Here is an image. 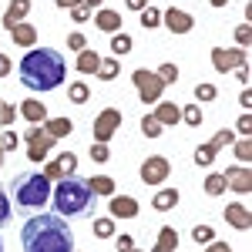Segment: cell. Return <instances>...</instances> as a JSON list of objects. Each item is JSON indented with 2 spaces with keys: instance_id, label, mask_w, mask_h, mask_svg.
<instances>
[{
  "instance_id": "obj_1",
  "label": "cell",
  "mask_w": 252,
  "mask_h": 252,
  "mask_svg": "<svg viewBox=\"0 0 252 252\" xmlns=\"http://www.w3.org/2000/svg\"><path fill=\"white\" fill-rule=\"evenodd\" d=\"M17 71H20V84L31 88V91H54V88L64 84V74H67L64 58L58 51H51V47L27 51L24 61L17 64Z\"/></svg>"
},
{
  "instance_id": "obj_2",
  "label": "cell",
  "mask_w": 252,
  "mask_h": 252,
  "mask_svg": "<svg viewBox=\"0 0 252 252\" xmlns=\"http://www.w3.org/2000/svg\"><path fill=\"white\" fill-rule=\"evenodd\" d=\"M24 252H74V235L61 215H34L24 225Z\"/></svg>"
},
{
  "instance_id": "obj_3",
  "label": "cell",
  "mask_w": 252,
  "mask_h": 252,
  "mask_svg": "<svg viewBox=\"0 0 252 252\" xmlns=\"http://www.w3.org/2000/svg\"><path fill=\"white\" fill-rule=\"evenodd\" d=\"M91 205V189H88V178H81L78 172L64 175L54 189V209L61 219H81Z\"/></svg>"
},
{
  "instance_id": "obj_4",
  "label": "cell",
  "mask_w": 252,
  "mask_h": 252,
  "mask_svg": "<svg viewBox=\"0 0 252 252\" xmlns=\"http://www.w3.org/2000/svg\"><path fill=\"white\" fill-rule=\"evenodd\" d=\"M10 192H14L20 209H44L51 198V182L40 172H20L10 182Z\"/></svg>"
},
{
  "instance_id": "obj_5",
  "label": "cell",
  "mask_w": 252,
  "mask_h": 252,
  "mask_svg": "<svg viewBox=\"0 0 252 252\" xmlns=\"http://www.w3.org/2000/svg\"><path fill=\"white\" fill-rule=\"evenodd\" d=\"M138 88V101H145V104H152V101H161V91H165V84L158 78L155 71H148V67H138L135 74H131Z\"/></svg>"
},
{
  "instance_id": "obj_6",
  "label": "cell",
  "mask_w": 252,
  "mask_h": 252,
  "mask_svg": "<svg viewBox=\"0 0 252 252\" xmlns=\"http://www.w3.org/2000/svg\"><path fill=\"white\" fill-rule=\"evenodd\" d=\"M235 135H232V128H222V131H215L212 141H205V145H198L195 148V165H212L215 155L225 148V145H232Z\"/></svg>"
},
{
  "instance_id": "obj_7",
  "label": "cell",
  "mask_w": 252,
  "mask_h": 252,
  "mask_svg": "<svg viewBox=\"0 0 252 252\" xmlns=\"http://www.w3.org/2000/svg\"><path fill=\"white\" fill-rule=\"evenodd\" d=\"M141 182L145 185H161V182H168V175H172V161L165 155H152L141 161Z\"/></svg>"
},
{
  "instance_id": "obj_8",
  "label": "cell",
  "mask_w": 252,
  "mask_h": 252,
  "mask_svg": "<svg viewBox=\"0 0 252 252\" xmlns=\"http://www.w3.org/2000/svg\"><path fill=\"white\" fill-rule=\"evenodd\" d=\"M212 64L219 74H232L239 64H246V47H212Z\"/></svg>"
},
{
  "instance_id": "obj_9",
  "label": "cell",
  "mask_w": 252,
  "mask_h": 252,
  "mask_svg": "<svg viewBox=\"0 0 252 252\" xmlns=\"http://www.w3.org/2000/svg\"><path fill=\"white\" fill-rule=\"evenodd\" d=\"M118 128H121V111H118V108H104V111L94 118V141L108 145V141L115 138Z\"/></svg>"
},
{
  "instance_id": "obj_10",
  "label": "cell",
  "mask_w": 252,
  "mask_h": 252,
  "mask_svg": "<svg viewBox=\"0 0 252 252\" xmlns=\"http://www.w3.org/2000/svg\"><path fill=\"white\" fill-rule=\"evenodd\" d=\"M222 178H225V189H232V192H239V195H246V192H252V172L246 168V165H229L225 172H222Z\"/></svg>"
},
{
  "instance_id": "obj_11",
  "label": "cell",
  "mask_w": 252,
  "mask_h": 252,
  "mask_svg": "<svg viewBox=\"0 0 252 252\" xmlns=\"http://www.w3.org/2000/svg\"><path fill=\"white\" fill-rule=\"evenodd\" d=\"M161 24L172 31V34H189L195 27L192 14H185V10H178V7H168V10H161Z\"/></svg>"
},
{
  "instance_id": "obj_12",
  "label": "cell",
  "mask_w": 252,
  "mask_h": 252,
  "mask_svg": "<svg viewBox=\"0 0 252 252\" xmlns=\"http://www.w3.org/2000/svg\"><path fill=\"white\" fill-rule=\"evenodd\" d=\"M225 222L232 225V229H239V232H249L252 229V212L249 205H242V202H232V205H225Z\"/></svg>"
},
{
  "instance_id": "obj_13",
  "label": "cell",
  "mask_w": 252,
  "mask_h": 252,
  "mask_svg": "<svg viewBox=\"0 0 252 252\" xmlns=\"http://www.w3.org/2000/svg\"><path fill=\"white\" fill-rule=\"evenodd\" d=\"M91 24H97V31H104V34H118L121 31V14L108 10V7H97V10H91Z\"/></svg>"
},
{
  "instance_id": "obj_14",
  "label": "cell",
  "mask_w": 252,
  "mask_h": 252,
  "mask_svg": "<svg viewBox=\"0 0 252 252\" xmlns=\"http://www.w3.org/2000/svg\"><path fill=\"white\" fill-rule=\"evenodd\" d=\"M54 145H58V138H51L44 131V135H37L34 141H27V158H31V161H44V158L54 152Z\"/></svg>"
},
{
  "instance_id": "obj_15",
  "label": "cell",
  "mask_w": 252,
  "mask_h": 252,
  "mask_svg": "<svg viewBox=\"0 0 252 252\" xmlns=\"http://www.w3.org/2000/svg\"><path fill=\"white\" fill-rule=\"evenodd\" d=\"M111 219H135L138 215V202L131 195H111V205H108Z\"/></svg>"
},
{
  "instance_id": "obj_16",
  "label": "cell",
  "mask_w": 252,
  "mask_h": 252,
  "mask_svg": "<svg viewBox=\"0 0 252 252\" xmlns=\"http://www.w3.org/2000/svg\"><path fill=\"white\" fill-rule=\"evenodd\" d=\"M27 14H31V0H10V7H7V14H3V27L14 31Z\"/></svg>"
},
{
  "instance_id": "obj_17",
  "label": "cell",
  "mask_w": 252,
  "mask_h": 252,
  "mask_svg": "<svg viewBox=\"0 0 252 252\" xmlns=\"http://www.w3.org/2000/svg\"><path fill=\"white\" fill-rule=\"evenodd\" d=\"M20 115L27 118L31 125H44V121H47V104H44V101H34V97H27V101H20Z\"/></svg>"
},
{
  "instance_id": "obj_18",
  "label": "cell",
  "mask_w": 252,
  "mask_h": 252,
  "mask_svg": "<svg viewBox=\"0 0 252 252\" xmlns=\"http://www.w3.org/2000/svg\"><path fill=\"white\" fill-rule=\"evenodd\" d=\"M155 121L161 125V128H172V125H178V121H182V111H178V104H172V101H158Z\"/></svg>"
},
{
  "instance_id": "obj_19",
  "label": "cell",
  "mask_w": 252,
  "mask_h": 252,
  "mask_svg": "<svg viewBox=\"0 0 252 252\" xmlns=\"http://www.w3.org/2000/svg\"><path fill=\"white\" fill-rule=\"evenodd\" d=\"M10 37H14L17 47H34V44H37V27H34V24H27V20H20L17 27L10 31Z\"/></svg>"
},
{
  "instance_id": "obj_20",
  "label": "cell",
  "mask_w": 252,
  "mask_h": 252,
  "mask_svg": "<svg viewBox=\"0 0 252 252\" xmlns=\"http://www.w3.org/2000/svg\"><path fill=\"white\" fill-rule=\"evenodd\" d=\"M152 252H178V229L161 225L158 229V242L152 246Z\"/></svg>"
},
{
  "instance_id": "obj_21",
  "label": "cell",
  "mask_w": 252,
  "mask_h": 252,
  "mask_svg": "<svg viewBox=\"0 0 252 252\" xmlns=\"http://www.w3.org/2000/svg\"><path fill=\"white\" fill-rule=\"evenodd\" d=\"M178 198H182L178 189H161V192L152 198V209H155V212H172V209H178Z\"/></svg>"
},
{
  "instance_id": "obj_22",
  "label": "cell",
  "mask_w": 252,
  "mask_h": 252,
  "mask_svg": "<svg viewBox=\"0 0 252 252\" xmlns=\"http://www.w3.org/2000/svg\"><path fill=\"white\" fill-rule=\"evenodd\" d=\"M44 131L51 138H67L74 131V121H71V118H47V121H44Z\"/></svg>"
},
{
  "instance_id": "obj_23",
  "label": "cell",
  "mask_w": 252,
  "mask_h": 252,
  "mask_svg": "<svg viewBox=\"0 0 252 252\" xmlns=\"http://www.w3.org/2000/svg\"><path fill=\"white\" fill-rule=\"evenodd\" d=\"M97 64H101V54L91 51V47H84L78 54V71L81 74H97Z\"/></svg>"
},
{
  "instance_id": "obj_24",
  "label": "cell",
  "mask_w": 252,
  "mask_h": 252,
  "mask_svg": "<svg viewBox=\"0 0 252 252\" xmlns=\"http://www.w3.org/2000/svg\"><path fill=\"white\" fill-rule=\"evenodd\" d=\"M88 189H91V195H115V178L111 175H94V178H88Z\"/></svg>"
},
{
  "instance_id": "obj_25",
  "label": "cell",
  "mask_w": 252,
  "mask_h": 252,
  "mask_svg": "<svg viewBox=\"0 0 252 252\" xmlns=\"http://www.w3.org/2000/svg\"><path fill=\"white\" fill-rule=\"evenodd\" d=\"M131 47H135V44H131L128 34H121V31L111 34V54H115V58H128V54H131Z\"/></svg>"
},
{
  "instance_id": "obj_26",
  "label": "cell",
  "mask_w": 252,
  "mask_h": 252,
  "mask_svg": "<svg viewBox=\"0 0 252 252\" xmlns=\"http://www.w3.org/2000/svg\"><path fill=\"white\" fill-rule=\"evenodd\" d=\"M54 165L61 168V178H64V175H74L78 172V155H74V152H61V155L54 158Z\"/></svg>"
},
{
  "instance_id": "obj_27",
  "label": "cell",
  "mask_w": 252,
  "mask_h": 252,
  "mask_svg": "<svg viewBox=\"0 0 252 252\" xmlns=\"http://www.w3.org/2000/svg\"><path fill=\"white\" fill-rule=\"evenodd\" d=\"M118 74H121L118 58H101V64H97V78H101V81H115Z\"/></svg>"
},
{
  "instance_id": "obj_28",
  "label": "cell",
  "mask_w": 252,
  "mask_h": 252,
  "mask_svg": "<svg viewBox=\"0 0 252 252\" xmlns=\"http://www.w3.org/2000/svg\"><path fill=\"white\" fill-rule=\"evenodd\" d=\"M205 195H222L225 192V178H222V172H212V175H205Z\"/></svg>"
},
{
  "instance_id": "obj_29",
  "label": "cell",
  "mask_w": 252,
  "mask_h": 252,
  "mask_svg": "<svg viewBox=\"0 0 252 252\" xmlns=\"http://www.w3.org/2000/svg\"><path fill=\"white\" fill-rule=\"evenodd\" d=\"M141 27H145V31H155V27H161V10H155V7H145V10H141Z\"/></svg>"
},
{
  "instance_id": "obj_30",
  "label": "cell",
  "mask_w": 252,
  "mask_h": 252,
  "mask_svg": "<svg viewBox=\"0 0 252 252\" xmlns=\"http://www.w3.org/2000/svg\"><path fill=\"white\" fill-rule=\"evenodd\" d=\"M182 121H185L189 128H198V125H202V108H198V104H185V108H182Z\"/></svg>"
},
{
  "instance_id": "obj_31",
  "label": "cell",
  "mask_w": 252,
  "mask_h": 252,
  "mask_svg": "<svg viewBox=\"0 0 252 252\" xmlns=\"http://www.w3.org/2000/svg\"><path fill=\"white\" fill-rule=\"evenodd\" d=\"M161 131H165V128L155 121V115H145V118H141V135H145V138H161Z\"/></svg>"
},
{
  "instance_id": "obj_32",
  "label": "cell",
  "mask_w": 252,
  "mask_h": 252,
  "mask_svg": "<svg viewBox=\"0 0 252 252\" xmlns=\"http://www.w3.org/2000/svg\"><path fill=\"white\" fill-rule=\"evenodd\" d=\"M94 235H97V239H108V235H115V219H111V215H104V219H94Z\"/></svg>"
},
{
  "instance_id": "obj_33",
  "label": "cell",
  "mask_w": 252,
  "mask_h": 252,
  "mask_svg": "<svg viewBox=\"0 0 252 252\" xmlns=\"http://www.w3.org/2000/svg\"><path fill=\"white\" fill-rule=\"evenodd\" d=\"M232 152H235V158L246 165V161L252 158V141L249 138H239V141H232Z\"/></svg>"
},
{
  "instance_id": "obj_34",
  "label": "cell",
  "mask_w": 252,
  "mask_h": 252,
  "mask_svg": "<svg viewBox=\"0 0 252 252\" xmlns=\"http://www.w3.org/2000/svg\"><path fill=\"white\" fill-rule=\"evenodd\" d=\"M192 239L198 242V246H209V242H215V229H212V225H195Z\"/></svg>"
},
{
  "instance_id": "obj_35",
  "label": "cell",
  "mask_w": 252,
  "mask_h": 252,
  "mask_svg": "<svg viewBox=\"0 0 252 252\" xmlns=\"http://www.w3.org/2000/svg\"><path fill=\"white\" fill-rule=\"evenodd\" d=\"M67 97H71L74 104H84V101L91 97V91H88V84H84V81H74V84H71V91H67Z\"/></svg>"
},
{
  "instance_id": "obj_36",
  "label": "cell",
  "mask_w": 252,
  "mask_h": 252,
  "mask_svg": "<svg viewBox=\"0 0 252 252\" xmlns=\"http://www.w3.org/2000/svg\"><path fill=\"white\" fill-rule=\"evenodd\" d=\"M155 74L161 78V84H175V81H178V67H175V64H161Z\"/></svg>"
},
{
  "instance_id": "obj_37",
  "label": "cell",
  "mask_w": 252,
  "mask_h": 252,
  "mask_svg": "<svg viewBox=\"0 0 252 252\" xmlns=\"http://www.w3.org/2000/svg\"><path fill=\"white\" fill-rule=\"evenodd\" d=\"M219 97V88L215 84H198L195 88V101H215Z\"/></svg>"
},
{
  "instance_id": "obj_38",
  "label": "cell",
  "mask_w": 252,
  "mask_h": 252,
  "mask_svg": "<svg viewBox=\"0 0 252 252\" xmlns=\"http://www.w3.org/2000/svg\"><path fill=\"white\" fill-rule=\"evenodd\" d=\"M14 118H17V108L0 101V128H10V125H14Z\"/></svg>"
},
{
  "instance_id": "obj_39",
  "label": "cell",
  "mask_w": 252,
  "mask_h": 252,
  "mask_svg": "<svg viewBox=\"0 0 252 252\" xmlns=\"http://www.w3.org/2000/svg\"><path fill=\"white\" fill-rule=\"evenodd\" d=\"M91 158H94V165H104V161H111V152H108V145L94 141V145H91Z\"/></svg>"
},
{
  "instance_id": "obj_40",
  "label": "cell",
  "mask_w": 252,
  "mask_h": 252,
  "mask_svg": "<svg viewBox=\"0 0 252 252\" xmlns=\"http://www.w3.org/2000/svg\"><path fill=\"white\" fill-rule=\"evenodd\" d=\"M249 40H252L249 24H239V27H235V44H239V47H249Z\"/></svg>"
},
{
  "instance_id": "obj_41",
  "label": "cell",
  "mask_w": 252,
  "mask_h": 252,
  "mask_svg": "<svg viewBox=\"0 0 252 252\" xmlns=\"http://www.w3.org/2000/svg\"><path fill=\"white\" fill-rule=\"evenodd\" d=\"M67 47H71V51H84V47H88V40H84V34H81V31H74V34H67Z\"/></svg>"
},
{
  "instance_id": "obj_42",
  "label": "cell",
  "mask_w": 252,
  "mask_h": 252,
  "mask_svg": "<svg viewBox=\"0 0 252 252\" xmlns=\"http://www.w3.org/2000/svg\"><path fill=\"white\" fill-rule=\"evenodd\" d=\"M235 131H239L242 138H249V135H252V118H249V115H242L239 121H235Z\"/></svg>"
},
{
  "instance_id": "obj_43",
  "label": "cell",
  "mask_w": 252,
  "mask_h": 252,
  "mask_svg": "<svg viewBox=\"0 0 252 252\" xmlns=\"http://www.w3.org/2000/svg\"><path fill=\"white\" fill-rule=\"evenodd\" d=\"M0 148H3V152H14V148H17V131H3V138H0Z\"/></svg>"
},
{
  "instance_id": "obj_44",
  "label": "cell",
  "mask_w": 252,
  "mask_h": 252,
  "mask_svg": "<svg viewBox=\"0 0 252 252\" xmlns=\"http://www.w3.org/2000/svg\"><path fill=\"white\" fill-rule=\"evenodd\" d=\"M10 222V202H7V195L0 189V225H7Z\"/></svg>"
},
{
  "instance_id": "obj_45",
  "label": "cell",
  "mask_w": 252,
  "mask_h": 252,
  "mask_svg": "<svg viewBox=\"0 0 252 252\" xmlns=\"http://www.w3.org/2000/svg\"><path fill=\"white\" fill-rule=\"evenodd\" d=\"M115 239H118V252H131L135 249V235L125 232V235H115Z\"/></svg>"
},
{
  "instance_id": "obj_46",
  "label": "cell",
  "mask_w": 252,
  "mask_h": 252,
  "mask_svg": "<svg viewBox=\"0 0 252 252\" xmlns=\"http://www.w3.org/2000/svg\"><path fill=\"white\" fill-rule=\"evenodd\" d=\"M71 17L78 20V24H84V20H91V10H88L84 3H78V7H71Z\"/></svg>"
},
{
  "instance_id": "obj_47",
  "label": "cell",
  "mask_w": 252,
  "mask_h": 252,
  "mask_svg": "<svg viewBox=\"0 0 252 252\" xmlns=\"http://www.w3.org/2000/svg\"><path fill=\"white\" fill-rule=\"evenodd\" d=\"M10 67H14L10 58H7V54H0V78H7V74H10Z\"/></svg>"
},
{
  "instance_id": "obj_48",
  "label": "cell",
  "mask_w": 252,
  "mask_h": 252,
  "mask_svg": "<svg viewBox=\"0 0 252 252\" xmlns=\"http://www.w3.org/2000/svg\"><path fill=\"white\" fill-rule=\"evenodd\" d=\"M235 78L246 84V81H249V64H239V67H235Z\"/></svg>"
},
{
  "instance_id": "obj_49",
  "label": "cell",
  "mask_w": 252,
  "mask_h": 252,
  "mask_svg": "<svg viewBox=\"0 0 252 252\" xmlns=\"http://www.w3.org/2000/svg\"><path fill=\"white\" fill-rule=\"evenodd\" d=\"M205 252H232V246H225V242H209Z\"/></svg>"
},
{
  "instance_id": "obj_50",
  "label": "cell",
  "mask_w": 252,
  "mask_h": 252,
  "mask_svg": "<svg viewBox=\"0 0 252 252\" xmlns=\"http://www.w3.org/2000/svg\"><path fill=\"white\" fill-rule=\"evenodd\" d=\"M239 104H242V108H249V104H252V91H249V88L239 94Z\"/></svg>"
},
{
  "instance_id": "obj_51",
  "label": "cell",
  "mask_w": 252,
  "mask_h": 252,
  "mask_svg": "<svg viewBox=\"0 0 252 252\" xmlns=\"http://www.w3.org/2000/svg\"><path fill=\"white\" fill-rule=\"evenodd\" d=\"M128 7H131V10H138V14H141V10H145V7H148V0H128Z\"/></svg>"
},
{
  "instance_id": "obj_52",
  "label": "cell",
  "mask_w": 252,
  "mask_h": 252,
  "mask_svg": "<svg viewBox=\"0 0 252 252\" xmlns=\"http://www.w3.org/2000/svg\"><path fill=\"white\" fill-rule=\"evenodd\" d=\"M54 3H58V7H64V10H71V7H78L81 0H54Z\"/></svg>"
},
{
  "instance_id": "obj_53",
  "label": "cell",
  "mask_w": 252,
  "mask_h": 252,
  "mask_svg": "<svg viewBox=\"0 0 252 252\" xmlns=\"http://www.w3.org/2000/svg\"><path fill=\"white\" fill-rule=\"evenodd\" d=\"M81 3H84V7H88V10H97V7H101V3H104V0H81Z\"/></svg>"
},
{
  "instance_id": "obj_54",
  "label": "cell",
  "mask_w": 252,
  "mask_h": 252,
  "mask_svg": "<svg viewBox=\"0 0 252 252\" xmlns=\"http://www.w3.org/2000/svg\"><path fill=\"white\" fill-rule=\"evenodd\" d=\"M209 3H212V7H225L229 0H209Z\"/></svg>"
},
{
  "instance_id": "obj_55",
  "label": "cell",
  "mask_w": 252,
  "mask_h": 252,
  "mask_svg": "<svg viewBox=\"0 0 252 252\" xmlns=\"http://www.w3.org/2000/svg\"><path fill=\"white\" fill-rule=\"evenodd\" d=\"M3 155H7V152H3V148H0V165H3Z\"/></svg>"
},
{
  "instance_id": "obj_56",
  "label": "cell",
  "mask_w": 252,
  "mask_h": 252,
  "mask_svg": "<svg viewBox=\"0 0 252 252\" xmlns=\"http://www.w3.org/2000/svg\"><path fill=\"white\" fill-rule=\"evenodd\" d=\"M0 252H3V239H0Z\"/></svg>"
},
{
  "instance_id": "obj_57",
  "label": "cell",
  "mask_w": 252,
  "mask_h": 252,
  "mask_svg": "<svg viewBox=\"0 0 252 252\" xmlns=\"http://www.w3.org/2000/svg\"><path fill=\"white\" fill-rule=\"evenodd\" d=\"M131 252H141V249H131Z\"/></svg>"
},
{
  "instance_id": "obj_58",
  "label": "cell",
  "mask_w": 252,
  "mask_h": 252,
  "mask_svg": "<svg viewBox=\"0 0 252 252\" xmlns=\"http://www.w3.org/2000/svg\"><path fill=\"white\" fill-rule=\"evenodd\" d=\"M74 252H78V249H74Z\"/></svg>"
}]
</instances>
